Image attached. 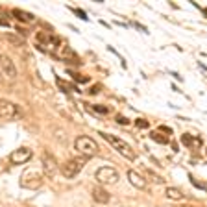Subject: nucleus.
I'll use <instances>...</instances> for the list:
<instances>
[{
	"instance_id": "obj_20",
	"label": "nucleus",
	"mask_w": 207,
	"mask_h": 207,
	"mask_svg": "<svg viewBox=\"0 0 207 207\" xmlns=\"http://www.w3.org/2000/svg\"><path fill=\"white\" fill-rule=\"evenodd\" d=\"M181 143L187 144V146H191V144H194V139H193L189 133H185V135H181Z\"/></svg>"
},
{
	"instance_id": "obj_22",
	"label": "nucleus",
	"mask_w": 207,
	"mask_h": 207,
	"mask_svg": "<svg viewBox=\"0 0 207 207\" xmlns=\"http://www.w3.org/2000/svg\"><path fill=\"white\" fill-rule=\"evenodd\" d=\"M72 78H74L76 81H80V83H85V81H89V78H87V76H81V74H72Z\"/></svg>"
},
{
	"instance_id": "obj_8",
	"label": "nucleus",
	"mask_w": 207,
	"mask_h": 207,
	"mask_svg": "<svg viewBox=\"0 0 207 207\" xmlns=\"http://www.w3.org/2000/svg\"><path fill=\"white\" fill-rule=\"evenodd\" d=\"M31 155H33V152H31L30 148L22 146V148H17V150L11 152L9 161H11L13 165H24V163H28V161L31 159Z\"/></svg>"
},
{
	"instance_id": "obj_15",
	"label": "nucleus",
	"mask_w": 207,
	"mask_h": 207,
	"mask_svg": "<svg viewBox=\"0 0 207 207\" xmlns=\"http://www.w3.org/2000/svg\"><path fill=\"white\" fill-rule=\"evenodd\" d=\"M57 85H59V89H63L65 93H78V87H76L74 83H68V81L61 80V78H57Z\"/></svg>"
},
{
	"instance_id": "obj_6",
	"label": "nucleus",
	"mask_w": 207,
	"mask_h": 207,
	"mask_svg": "<svg viewBox=\"0 0 207 207\" xmlns=\"http://www.w3.org/2000/svg\"><path fill=\"white\" fill-rule=\"evenodd\" d=\"M20 185L24 189H39L43 185V176L37 170H26L20 176Z\"/></svg>"
},
{
	"instance_id": "obj_7",
	"label": "nucleus",
	"mask_w": 207,
	"mask_h": 207,
	"mask_svg": "<svg viewBox=\"0 0 207 207\" xmlns=\"http://www.w3.org/2000/svg\"><path fill=\"white\" fill-rule=\"evenodd\" d=\"M54 56H56V57H59V59H61V61H65V63H76V65L80 63L78 54H76L68 44H65V43L56 50V54H54Z\"/></svg>"
},
{
	"instance_id": "obj_21",
	"label": "nucleus",
	"mask_w": 207,
	"mask_h": 207,
	"mask_svg": "<svg viewBox=\"0 0 207 207\" xmlns=\"http://www.w3.org/2000/svg\"><path fill=\"white\" fill-rule=\"evenodd\" d=\"M146 174H148V178H152V180H154L155 183H163V178H161V176H157V174H154L152 170H148Z\"/></svg>"
},
{
	"instance_id": "obj_2",
	"label": "nucleus",
	"mask_w": 207,
	"mask_h": 207,
	"mask_svg": "<svg viewBox=\"0 0 207 207\" xmlns=\"http://www.w3.org/2000/svg\"><path fill=\"white\" fill-rule=\"evenodd\" d=\"M74 146H76V150H78L81 155H85V157H94V155H98V152H100L98 143H96L93 137H87V135H80V137L74 141Z\"/></svg>"
},
{
	"instance_id": "obj_4",
	"label": "nucleus",
	"mask_w": 207,
	"mask_h": 207,
	"mask_svg": "<svg viewBox=\"0 0 207 207\" xmlns=\"http://www.w3.org/2000/svg\"><path fill=\"white\" fill-rule=\"evenodd\" d=\"M22 111L17 104L9 102L7 98H0V118H7V120H15L20 118Z\"/></svg>"
},
{
	"instance_id": "obj_3",
	"label": "nucleus",
	"mask_w": 207,
	"mask_h": 207,
	"mask_svg": "<svg viewBox=\"0 0 207 207\" xmlns=\"http://www.w3.org/2000/svg\"><path fill=\"white\" fill-rule=\"evenodd\" d=\"M83 167H85V157H72L61 165V174L67 180H72L83 170Z\"/></svg>"
},
{
	"instance_id": "obj_27",
	"label": "nucleus",
	"mask_w": 207,
	"mask_h": 207,
	"mask_svg": "<svg viewBox=\"0 0 207 207\" xmlns=\"http://www.w3.org/2000/svg\"><path fill=\"white\" fill-rule=\"evenodd\" d=\"M74 11H76V13H78L81 19H87V17H85V11H81V9H74Z\"/></svg>"
},
{
	"instance_id": "obj_14",
	"label": "nucleus",
	"mask_w": 207,
	"mask_h": 207,
	"mask_svg": "<svg viewBox=\"0 0 207 207\" xmlns=\"http://www.w3.org/2000/svg\"><path fill=\"white\" fill-rule=\"evenodd\" d=\"M11 13H13V15L17 17V20H20V22H33V20H35V15L24 11V9H13Z\"/></svg>"
},
{
	"instance_id": "obj_11",
	"label": "nucleus",
	"mask_w": 207,
	"mask_h": 207,
	"mask_svg": "<svg viewBox=\"0 0 207 207\" xmlns=\"http://www.w3.org/2000/svg\"><path fill=\"white\" fill-rule=\"evenodd\" d=\"M91 194H93V200H94L96 204H102V205H106V204L111 200L109 193H107L104 187H94V189L91 191Z\"/></svg>"
},
{
	"instance_id": "obj_28",
	"label": "nucleus",
	"mask_w": 207,
	"mask_h": 207,
	"mask_svg": "<svg viewBox=\"0 0 207 207\" xmlns=\"http://www.w3.org/2000/svg\"><path fill=\"white\" fill-rule=\"evenodd\" d=\"M0 81H2V72H0Z\"/></svg>"
},
{
	"instance_id": "obj_26",
	"label": "nucleus",
	"mask_w": 207,
	"mask_h": 207,
	"mask_svg": "<svg viewBox=\"0 0 207 207\" xmlns=\"http://www.w3.org/2000/svg\"><path fill=\"white\" fill-rule=\"evenodd\" d=\"M0 26H4V28H7V26H9V22H7L6 19H2V17H0Z\"/></svg>"
},
{
	"instance_id": "obj_25",
	"label": "nucleus",
	"mask_w": 207,
	"mask_h": 207,
	"mask_svg": "<svg viewBox=\"0 0 207 207\" xmlns=\"http://www.w3.org/2000/svg\"><path fill=\"white\" fill-rule=\"evenodd\" d=\"M117 122H118V124H124V126H126V124H128L130 120H128L126 117H120V115H118V117H117Z\"/></svg>"
},
{
	"instance_id": "obj_17",
	"label": "nucleus",
	"mask_w": 207,
	"mask_h": 207,
	"mask_svg": "<svg viewBox=\"0 0 207 207\" xmlns=\"http://www.w3.org/2000/svg\"><path fill=\"white\" fill-rule=\"evenodd\" d=\"M6 39H7L9 43L17 44V46H22V44H24V39H20V37H15V35H11V33H6Z\"/></svg>"
},
{
	"instance_id": "obj_18",
	"label": "nucleus",
	"mask_w": 207,
	"mask_h": 207,
	"mask_svg": "<svg viewBox=\"0 0 207 207\" xmlns=\"http://www.w3.org/2000/svg\"><path fill=\"white\" fill-rule=\"evenodd\" d=\"M91 109H93V111H96V113H100V115H107V113H109V107L100 106V104H93V106H91Z\"/></svg>"
},
{
	"instance_id": "obj_19",
	"label": "nucleus",
	"mask_w": 207,
	"mask_h": 207,
	"mask_svg": "<svg viewBox=\"0 0 207 207\" xmlns=\"http://www.w3.org/2000/svg\"><path fill=\"white\" fill-rule=\"evenodd\" d=\"M135 126L141 128V130H146V128H150V122H146V120H143V118H137V120H135Z\"/></svg>"
},
{
	"instance_id": "obj_13",
	"label": "nucleus",
	"mask_w": 207,
	"mask_h": 207,
	"mask_svg": "<svg viewBox=\"0 0 207 207\" xmlns=\"http://www.w3.org/2000/svg\"><path fill=\"white\" fill-rule=\"evenodd\" d=\"M165 196H167L168 200H176V202H180V200L185 198V194H183L181 189H178V187H167V189H165Z\"/></svg>"
},
{
	"instance_id": "obj_16",
	"label": "nucleus",
	"mask_w": 207,
	"mask_h": 207,
	"mask_svg": "<svg viewBox=\"0 0 207 207\" xmlns=\"http://www.w3.org/2000/svg\"><path fill=\"white\" fill-rule=\"evenodd\" d=\"M150 137H152L155 143H159V144H167V143H168V137H163L159 131H152V133H150Z\"/></svg>"
},
{
	"instance_id": "obj_23",
	"label": "nucleus",
	"mask_w": 207,
	"mask_h": 207,
	"mask_svg": "<svg viewBox=\"0 0 207 207\" xmlns=\"http://www.w3.org/2000/svg\"><path fill=\"white\" fill-rule=\"evenodd\" d=\"M100 89H102V85H100V83H96V85H93L87 93H89V94H98V93H100Z\"/></svg>"
},
{
	"instance_id": "obj_10",
	"label": "nucleus",
	"mask_w": 207,
	"mask_h": 207,
	"mask_svg": "<svg viewBox=\"0 0 207 207\" xmlns=\"http://www.w3.org/2000/svg\"><path fill=\"white\" fill-rule=\"evenodd\" d=\"M43 170L46 178H54L59 170V165L56 161V157L52 154H43Z\"/></svg>"
},
{
	"instance_id": "obj_9",
	"label": "nucleus",
	"mask_w": 207,
	"mask_h": 207,
	"mask_svg": "<svg viewBox=\"0 0 207 207\" xmlns=\"http://www.w3.org/2000/svg\"><path fill=\"white\" fill-rule=\"evenodd\" d=\"M0 67H2V74L7 76L9 80H15L17 78V67L13 63V59L7 56V54H0Z\"/></svg>"
},
{
	"instance_id": "obj_5",
	"label": "nucleus",
	"mask_w": 207,
	"mask_h": 207,
	"mask_svg": "<svg viewBox=\"0 0 207 207\" xmlns=\"http://www.w3.org/2000/svg\"><path fill=\"white\" fill-rule=\"evenodd\" d=\"M94 178L98 180V183L102 185H115L118 181V172L111 167H100L94 172Z\"/></svg>"
},
{
	"instance_id": "obj_24",
	"label": "nucleus",
	"mask_w": 207,
	"mask_h": 207,
	"mask_svg": "<svg viewBox=\"0 0 207 207\" xmlns=\"http://www.w3.org/2000/svg\"><path fill=\"white\" fill-rule=\"evenodd\" d=\"M191 181H193V185H194V187H198V189H207V185L200 183V181H198V180H194V178H191Z\"/></svg>"
},
{
	"instance_id": "obj_12",
	"label": "nucleus",
	"mask_w": 207,
	"mask_h": 207,
	"mask_svg": "<svg viewBox=\"0 0 207 207\" xmlns=\"http://www.w3.org/2000/svg\"><path fill=\"white\" fill-rule=\"evenodd\" d=\"M128 180H130V183H131L135 189H141V191H143V189H146V185H148V183H146V180H144L141 174H137L135 170H130V172H128Z\"/></svg>"
},
{
	"instance_id": "obj_1",
	"label": "nucleus",
	"mask_w": 207,
	"mask_h": 207,
	"mask_svg": "<svg viewBox=\"0 0 207 207\" xmlns=\"http://www.w3.org/2000/svg\"><path fill=\"white\" fill-rule=\"evenodd\" d=\"M122 157H126V159H130V161H133L135 159V152H133V148L124 141V139H120V137H117V135H111V133H100Z\"/></svg>"
}]
</instances>
